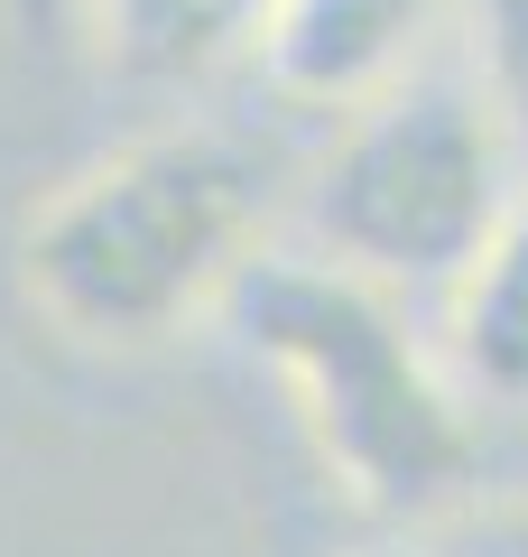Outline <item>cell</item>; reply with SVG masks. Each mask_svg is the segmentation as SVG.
<instances>
[{"label": "cell", "mask_w": 528, "mask_h": 557, "mask_svg": "<svg viewBox=\"0 0 528 557\" xmlns=\"http://www.w3.org/2000/svg\"><path fill=\"white\" fill-rule=\"evenodd\" d=\"M232 335L288 381L315 456L334 465L362 511L390 520H436L464 511L482 483V437L473 399L454 372L417 344L399 298L343 260H288L260 251L223 298Z\"/></svg>", "instance_id": "6da1fadb"}, {"label": "cell", "mask_w": 528, "mask_h": 557, "mask_svg": "<svg viewBox=\"0 0 528 557\" xmlns=\"http://www.w3.org/2000/svg\"><path fill=\"white\" fill-rule=\"evenodd\" d=\"M260 159L223 131H149L75 168L20 233V288L75 344H158L232 298L260 233Z\"/></svg>", "instance_id": "7a4b0ae2"}, {"label": "cell", "mask_w": 528, "mask_h": 557, "mask_svg": "<svg viewBox=\"0 0 528 557\" xmlns=\"http://www.w3.org/2000/svg\"><path fill=\"white\" fill-rule=\"evenodd\" d=\"M510 139L464 84H390L315 177L325 260L380 288H454L510 223Z\"/></svg>", "instance_id": "3957f363"}, {"label": "cell", "mask_w": 528, "mask_h": 557, "mask_svg": "<svg viewBox=\"0 0 528 557\" xmlns=\"http://www.w3.org/2000/svg\"><path fill=\"white\" fill-rule=\"evenodd\" d=\"M436 20H445V0H278L251 57L269 94L315 102V112H362L390 84H408Z\"/></svg>", "instance_id": "277c9868"}, {"label": "cell", "mask_w": 528, "mask_h": 557, "mask_svg": "<svg viewBox=\"0 0 528 557\" xmlns=\"http://www.w3.org/2000/svg\"><path fill=\"white\" fill-rule=\"evenodd\" d=\"M445 372L464 399L491 409H528V196L510 205V223L482 242L445 307Z\"/></svg>", "instance_id": "5b68a950"}, {"label": "cell", "mask_w": 528, "mask_h": 557, "mask_svg": "<svg viewBox=\"0 0 528 557\" xmlns=\"http://www.w3.org/2000/svg\"><path fill=\"white\" fill-rule=\"evenodd\" d=\"M278 0H93L102 57L130 84H204L223 57L260 38Z\"/></svg>", "instance_id": "8992f818"}, {"label": "cell", "mask_w": 528, "mask_h": 557, "mask_svg": "<svg viewBox=\"0 0 528 557\" xmlns=\"http://www.w3.org/2000/svg\"><path fill=\"white\" fill-rule=\"evenodd\" d=\"M473 28H482V102L528 159V0H473Z\"/></svg>", "instance_id": "52a82bcc"}, {"label": "cell", "mask_w": 528, "mask_h": 557, "mask_svg": "<svg viewBox=\"0 0 528 557\" xmlns=\"http://www.w3.org/2000/svg\"><path fill=\"white\" fill-rule=\"evenodd\" d=\"M445 557H528V493H510V502H464V511H454Z\"/></svg>", "instance_id": "ba28073f"}, {"label": "cell", "mask_w": 528, "mask_h": 557, "mask_svg": "<svg viewBox=\"0 0 528 557\" xmlns=\"http://www.w3.org/2000/svg\"><path fill=\"white\" fill-rule=\"evenodd\" d=\"M84 0H0V28H10V47H28V57H56L65 38H75Z\"/></svg>", "instance_id": "9c48e42d"}, {"label": "cell", "mask_w": 528, "mask_h": 557, "mask_svg": "<svg viewBox=\"0 0 528 557\" xmlns=\"http://www.w3.org/2000/svg\"><path fill=\"white\" fill-rule=\"evenodd\" d=\"M352 557H445V548H417V539H372V548H352Z\"/></svg>", "instance_id": "30bf717a"}]
</instances>
